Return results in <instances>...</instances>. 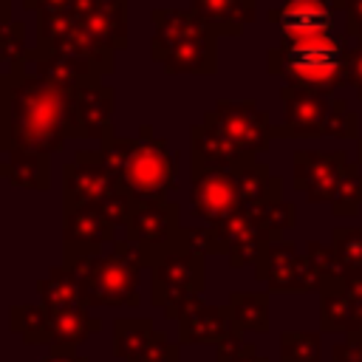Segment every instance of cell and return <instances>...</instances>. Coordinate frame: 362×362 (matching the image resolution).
<instances>
[{
    "mask_svg": "<svg viewBox=\"0 0 362 362\" xmlns=\"http://www.w3.org/2000/svg\"><path fill=\"white\" fill-rule=\"evenodd\" d=\"M68 90L23 71L0 74V153H57L68 141Z\"/></svg>",
    "mask_w": 362,
    "mask_h": 362,
    "instance_id": "6da1fadb",
    "label": "cell"
},
{
    "mask_svg": "<svg viewBox=\"0 0 362 362\" xmlns=\"http://www.w3.org/2000/svg\"><path fill=\"white\" fill-rule=\"evenodd\" d=\"M62 266L76 277L82 305L130 308L139 305L141 255L136 243L119 238L102 252V243H62Z\"/></svg>",
    "mask_w": 362,
    "mask_h": 362,
    "instance_id": "7a4b0ae2",
    "label": "cell"
},
{
    "mask_svg": "<svg viewBox=\"0 0 362 362\" xmlns=\"http://www.w3.org/2000/svg\"><path fill=\"white\" fill-rule=\"evenodd\" d=\"M345 57L348 42L337 34H280V42L266 51V71L288 88L328 96L348 85Z\"/></svg>",
    "mask_w": 362,
    "mask_h": 362,
    "instance_id": "3957f363",
    "label": "cell"
},
{
    "mask_svg": "<svg viewBox=\"0 0 362 362\" xmlns=\"http://www.w3.org/2000/svg\"><path fill=\"white\" fill-rule=\"evenodd\" d=\"M206 288V260L181 246L170 249L150 266V300L167 320H178L181 305L189 297H201Z\"/></svg>",
    "mask_w": 362,
    "mask_h": 362,
    "instance_id": "277c9868",
    "label": "cell"
},
{
    "mask_svg": "<svg viewBox=\"0 0 362 362\" xmlns=\"http://www.w3.org/2000/svg\"><path fill=\"white\" fill-rule=\"evenodd\" d=\"M119 181L133 198H167V192L175 189V158L167 141L158 139L150 124H141Z\"/></svg>",
    "mask_w": 362,
    "mask_h": 362,
    "instance_id": "5b68a950",
    "label": "cell"
},
{
    "mask_svg": "<svg viewBox=\"0 0 362 362\" xmlns=\"http://www.w3.org/2000/svg\"><path fill=\"white\" fill-rule=\"evenodd\" d=\"M178 204L170 198H133L124 223V238L136 243L144 266H156L158 257L178 246Z\"/></svg>",
    "mask_w": 362,
    "mask_h": 362,
    "instance_id": "8992f818",
    "label": "cell"
},
{
    "mask_svg": "<svg viewBox=\"0 0 362 362\" xmlns=\"http://www.w3.org/2000/svg\"><path fill=\"white\" fill-rule=\"evenodd\" d=\"M204 124H209L215 133H221L229 144H235L246 156L266 153L274 139L272 119L255 99H240V102L218 99L204 113Z\"/></svg>",
    "mask_w": 362,
    "mask_h": 362,
    "instance_id": "52a82bcc",
    "label": "cell"
},
{
    "mask_svg": "<svg viewBox=\"0 0 362 362\" xmlns=\"http://www.w3.org/2000/svg\"><path fill=\"white\" fill-rule=\"evenodd\" d=\"M113 113H116V90L105 82H82L68 90L65 105V130L68 139H113Z\"/></svg>",
    "mask_w": 362,
    "mask_h": 362,
    "instance_id": "ba28073f",
    "label": "cell"
},
{
    "mask_svg": "<svg viewBox=\"0 0 362 362\" xmlns=\"http://www.w3.org/2000/svg\"><path fill=\"white\" fill-rule=\"evenodd\" d=\"M249 164V161H246ZM243 167V164H240ZM240 167H206V170H189L192 187H189V204L198 218L209 223L223 221L232 212L243 209V192H240Z\"/></svg>",
    "mask_w": 362,
    "mask_h": 362,
    "instance_id": "9c48e42d",
    "label": "cell"
},
{
    "mask_svg": "<svg viewBox=\"0 0 362 362\" xmlns=\"http://www.w3.org/2000/svg\"><path fill=\"white\" fill-rule=\"evenodd\" d=\"M255 277L277 294H305L320 291V277L305 255L297 252L291 240H274L255 263Z\"/></svg>",
    "mask_w": 362,
    "mask_h": 362,
    "instance_id": "30bf717a",
    "label": "cell"
},
{
    "mask_svg": "<svg viewBox=\"0 0 362 362\" xmlns=\"http://www.w3.org/2000/svg\"><path fill=\"white\" fill-rule=\"evenodd\" d=\"M348 167L345 150H297L294 153V189L308 204H331Z\"/></svg>",
    "mask_w": 362,
    "mask_h": 362,
    "instance_id": "8fae6325",
    "label": "cell"
},
{
    "mask_svg": "<svg viewBox=\"0 0 362 362\" xmlns=\"http://www.w3.org/2000/svg\"><path fill=\"white\" fill-rule=\"evenodd\" d=\"M280 99H283V124L274 127V136H280V139L325 136V122H328V113H331V99L328 96L283 85Z\"/></svg>",
    "mask_w": 362,
    "mask_h": 362,
    "instance_id": "7c38bea8",
    "label": "cell"
},
{
    "mask_svg": "<svg viewBox=\"0 0 362 362\" xmlns=\"http://www.w3.org/2000/svg\"><path fill=\"white\" fill-rule=\"evenodd\" d=\"M119 192H124V184L99 164L71 161L62 167V206H79V204L102 206Z\"/></svg>",
    "mask_w": 362,
    "mask_h": 362,
    "instance_id": "4fadbf2b",
    "label": "cell"
},
{
    "mask_svg": "<svg viewBox=\"0 0 362 362\" xmlns=\"http://www.w3.org/2000/svg\"><path fill=\"white\" fill-rule=\"evenodd\" d=\"M153 62H158L167 74H195V76H212L218 71V31L206 28L201 34H192L187 40L173 42L164 51L150 54Z\"/></svg>",
    "mask_w": 362,
    "mask_h": 362,
    "instance_id": "5bb4252c",
    "label": "cell"
},
{
    "mask_svg": "<svg viewBox=\"0 0 362 362\" xmlns=\"http://www.w3.org/2000/svg\"><path fill=\"white\" fill-rule=\"evenodd\" d=\"M175 322L178 345H221L235 331L226 305H209L201 297H189Z\"/></svg>",
    "mask_w": 362,
    "mask_h": 362,
    "instance_id": "9a60e30c",
    "label": "cell"
},
{
    "mask_svg": "<svg viewBox=\"0 0 362 362\" xmlns=\"http://www.w3.org/2000/svg\"><path fill=\"white\" fill-rule=\"evenodd\" d=\"M82 34L102 51L116 54L127 48V0H99L76 20Z\"/></svg>",
    "mask_w": 362,
    "mask_h": 362,
    "instance_id": "2e32d148",
    "label": "cell"
},
{
    "mask_svg": "<svg viewBox=\"0 0 362 362\" xmlns=\"http://www.w3.org/2000/svg\"><path fill=\"white\" fill-rule=\"evenodd\" d=\"M334 6L328 0H283L269 8L266 20L280 34H334Z\"/></svg>",
    "mask_w": 362,
    "mask_h": 362,
    "instance_id": "e0dca14e",
    "label": "cell"
},
{
    "mask_svg": "<svg viewBox=\"0 0 362 362\" xmlns=\"http://www.w3.org/2000/svg\"><path fill=\"white\" fill-rule=\"evenodd\" d=\"M257 156L240 153L235 144H229L221 133H215L209 124H195L189 130V164L192 170H206V167H240Z\"/></svg>",
    "mask_w": 362,
    "mask_h": 362,
    "instance_id": "ac0fdd59",
    "label": "cell"
},
{
    "mask_svg": "<svg viewBox=\"0 0 362 362\" xmlns=\"http://www.w3.org/2000/svg\"><path fill=\"white\" fill-rule=\"evenodd\" d=\"M62 243H113L116 229L102 206L96 204H79V206H62Z\"/></svg>",
    "mask_w": 362,
    "mask_h": 362,
    "instance_id": "d6986e66",
    "label": "cell"
},
{
    "mask_svg": "<svg viewBox=\"0 0 362 362\" xmlns=\"http://www.w3.org/2000/svg\"><path fill=\"white\" fill-rule=\"evenodd\" d=\"M192 11L212 23L218 37H240L257 17V0H192Z\"/></svg>",
    "mask_w": 362,
    "mask_h": 362,
    "instance_id": "ffe728a7",
    "label": "cell"
},
{
    "mask_svg": "<svg viewBox=\"0 0 362 362\" xmlns=\"http://www.w3.org/2000/svg\"><path fill=\"white\" fill-rule=\"evenodd\" d=\"M99 328H102V320L93 317L90 308L82 305V303L71 305L65 311H54L51 314V345H57V348H79Z\"/></svg>",
    "mask_w": 362,
    "mask_h": 362,
    "instance_id": "44dd1931",
    "label": "cell"
},
{
    "mask_svg": "<svg viewBox=\"0 0 362 362\" xmlns=\"http://www.w3.org/2000/svg\"><path fill=\"white\" fill-rule=\"evenodd\" d=\"M156 334L158 328L150 317H119L113 320V354L122 362H139Z\"/></svg>",
    "mask_w": 362,
    "mask_h": 362,
    "instance_id": "7402d4cb",
    "label": "cell"
},
{
    "mask_svg": "<svg viewBox=\"0 0 362 362\" xmlns=\"http://www.w3.org/2000/svg\"><path fill=\"white\" fill-rule=\"evenodd\" d=\"M226 311L238 331H269V291H232Z\"/></svg>",
    "mask_w": 362,
    "mask_h": 362,
    "instance_id": "603a6c76",
    "label": "cell"
},
{
    "mask_svg": "<svg viewBox=\"0 0 362 362\" xmlns=\"http://www.w3.org/2000/svg\"><path fill=\"white\" fill-rule=\"evenodd\" d=\"M8 181L17 189H48L51 187V161L48 153L14 150L8 153Z\"/></svg>",
    "mask_w": 362,
    "mask_h": 362,
    "instance_id": "cb8c5ba5",
    "label": "cell"
},
{
    "mask_svg": "<svg viewBox=\"0 0 362 362\" xmlns=\"http://www.w3.org/2000/svg\"><path fill=\"white\" fill-rule=\"evenodd\" d=\"M37 294H40V305H45L51 314L82 303L79 283L65 266H54L42 280H37Z\"/></svg>",
    "mask_w": 362,
    "mask_h": 362,
    "instance_id": "d4e9b609",
    "label": "cell"
},
{
    "mask_svg": "<svg viewBox=\"0 0 362 362\" xmlns=\"http://www.w3.org/2000/svg\"><path fill=\"white\" fill-rule=\"evenodd\" d=\"M8 325L20 334L28 345H48L51 348V314L40 303H20L8 311Z\"/></svg>",
    "mask_w": 362,
    "mask_h": 362,
    "instance_id": "484cf974",
    "label": "cell"
},
{
    "mask_svg": "<svg viewBox=\"0 0 362 362\" xmlns=\"http://www.w3.org/2000/svg\"><path fill=\"white\" fill-rule=\"evenodd\" d=\"M320 328L328 334L354 331V308L339 283H325L320 288Z\"/></svg>",
    "mask_w": 362,
    "mask_h": 362,
    "instance_id": "4316f807",
    "label": "cell"
},
{
    "mask_svg": "<svg viewBox=\"0 0 362 362\" xmlns=\"http://www.w3.org/2000/svg\"><path fill=\"white\" fill-rule=\"evenodd\" d=\"M280 362H322L320 331H283L280 334Z\"/></svg>",
    "mask_w": 362,
    "mask_h": 362,
    "instance_id": "83f0119b",
    "label": "cell"
},
{
    "mask_svg": "<svg viewBox=\"0 0 362 362\" xmlns=\"http://www.w3.org/2000/svg\"><path fill=\"white\" fill-rule=\"evenodd\" d=\"M25 23L14 20V23H0V65H6V71H23L28 68V48L25 45Z\"/></svg>",
    "mask_w": 362,
    "mask_h": 362,
    "instance_id": "f1b7e54d",
    "label": "cell"
},
{
    "mask_svg": "<svg viewBox=\"0 0 362 362\" xmlns=\"http://www.w3.org/2000/svg\"><path fill=\"white\" fill-rule=\"evenodd\" d=\"M305 257L311 260V266H314V272H317V277H320V283L325 286V283H339V280H345L351 272L342 266V260H339V255L334 252V246L331 243H320V240H308L305 243ZM320 286V288H322Z\"/></svg>",
    "mask_w": 362,
    "mask_h": 362,
    "instance_id": "f546056e",
    "label": "cell"
},
{
    "mask_svg": "<svg viewBox=\"0 0 362 362\" xmlns=\"http://www.w3.org/2000/svg\"><path fill=\"white\" fill-rule=\"evenodd\" d=\"M362 206V170L359 164H348L345 167V175H342V184L331 201V212L339 215V218H354Z\"/></svg>",
    "mask_w": 362,
    "mask_h": 362,
    "instance_id": "4dcf8cb0",
    "label": "cell"
},
{
    "mask_svg": "<svg viewBox=\"0 0 362 362\" xmlns=\"http://www.w3.org/2000/svg\"><path fill=\"white\" fill-rule=\"evenodd\" d=\"M328 243L348 272H362V226H337Z\"/></svg>",
    "mask_w": 362,
    "mask_h": 362,
    "instance_id": "1f68e13d",
    "label": "cell"
},
{
    "mask_svg": "<svg viewBox=\"0 0 362 362\" xmlns=\"http://www.w3.org/2000/svg\"><path fill=\"white\" fill-rule=\"evenodd\" d=\"M257 218L263 223V229L269 232L272 240H280L283 232L294 229L297 226V206L291 201H274V204H266L257 209Z\"/></svg>",
    "mask_w": 362,
    "mask_h": 362,
    "instance_id": "d6a6232c",
    "label": "cell"
},
{
    "mask_svg": "<svg viewBox=\"0 0 362 362\" xmlns=\"http://www.w3.org/2000/svg\"><path fill=\"white\" fill-rule=\"evenodd\" d=\"M325 136L331 139H359V113L345 99H331V113L325 122Z\"/></svg>",
    "mask_w": 362,
    "mask_h": 362,
    "instance_id": "836d02e7",
    "label": "cell"
},
{
    "mask_svg": "<svg viewBox=\"0 0 362 362\" xmlns=\"http://www.w3.org/2000/svg\"><path fill=\"white\" fill-rule=\"evenodd\" d=\"M218 362H269L252 342H243V331H232L221 345H218Z\"/></svg>",
    "mask_w": 362,
    "mask_h": 362,
    "instance_id": "e575fe53",
    "label": "cell"
},
{
    "mask_svg": "<svg viewBox=\"0 0 362 362\" xmlns=\"http://www.w3.org/2000/svg\"><path fill=\"white\" fill-rule=\"evenodd\" d=\"M178 246L187 249V252H195V255H201V257H206V255H221L218 240H215V235H212L209 226H181V232H178Z\"/></svg>",
    "mask_w": 362,
    "mask_h": 362,
    "instance_id": "d590c367",
    "label": "cell"
},
{
    "mask_svg": "<svg viewBox=\"0 0 362 362\" xmlns=\"http://www.w3.org/2000/svg\"><path fill=\"white\" fill-rule=\"evenodd\" d=\"M139 362H178V345L170 342L167 331H158L156 339L150 342V348L144 351V356Z\"/></svg>",
    "mask_w": 362,
    "mask_h": 362,
    "instance_id": "8d00e7d4",
    "label": "cell"
},
{
    "mask_svg": "<svg viewBox=\"0 0 362 362\" xmlns=\"http://www.w3.org/2000/svg\"><path fill=\"white\" fill-rule=\"evenodd\" d=\"M345 76L348 85H354V90L362 96V42H351L345 57Z\"/></svg>",
    "mask_w": 362,
    "mask_h": 362,
    "instance_id": "74e56055",
    "label": "cell"
},
{
    "mask_svg": "<svg viewBox=\"0 0 362 362\" xmlns=\"http://www.w3.org/2000/svg\"><path fill=\"white\" fill-rule=\"evenodd\" d=\"M331 362H362V342L348 334V339L331 348Z\"/></svg>",
    "mask_w": 362,
    "mask_h": 362,
    "instance_id": "f35d334b",
    "label": "cell"
},
{
    "mask_svg": "<svg viewBox=\"0 0 362 362\" xmlns=\"http://www.w3.org/2000/svg\"><path fill=\"white\" fill-rule=\"evenodd\" d=\"M345 34L354 42H362V0H351L345 8Z\"/></svg>",
    "mask_w": 362,
    "mask_h": 362,
    "instance_id": "ab89813d",
    "label": "cell"
},
{
    "mask_svg": "<svg viewBox=\"0 0 362 362\" xmlns=\"http://www.w3.org/2000/svg\"><path fill=\"white\" fill-rule=\"evenodd\" d=\"M71 3L74 0H23V8H28V11H65V8H71Z\"/></svg>",
    "mask_w": 362,
    "mask_h": 362,
    "instance_id": "60d3db41",
    "label": "cell"
},
{
    "mask_svg": "<svg viewBox=\"0 0 362 362\" xmlns=\"http://www.w3.org/2000/svg\"><path fill=\"white\" fill-rule=\"evenodd\" d=\"M40 362H88V359L79 356L74 348H57V345H51L48 354H45Z\"/></svg>",
    "mask_w": 362,
    "mask_h": 362,
    "instance_id": "b9f144b4",
    "label": "cell"
},
{
    "mask_svg": "<svg viewBox=\"0 0 362 362\" xmlns=\"http://www.w3.org/2000/svg\"><path fill=\"white\" fill-rule=\"evenodd\" d=\"M0 23H14V17H11V0H0Z\"/></svg>",
    "mask_w": 362,
    "mask_h": 362,
    "instance_id": "7bdbcfd3",
    "label": "cell"
},
{
    "mask_svg": "<svg viewBox=\"0 0 362 362\" xmlns=\"http://www.w3.org/2000/svg\"><path fill=\"white\" fill-rule=\"evenodd\" d=\"M328 3H331V6H334V8H339V11H345V8H348V3H351V0H328Z\"/></svg>",
    "mask_w": 362,
    "mask_h": 362,
    "instance_id": "ee69618b",
    "label": "cell"
},
{
    "mask_svg": "<svg viewBox=\"0 0 362 362\" xmlns=\"http://www.w3.org/2000/svg\"><path fill=\"white\" fill-rule=\"evenodd\" d=\"M356 164H359V167H362V139H359V141H356Z\"/></svg>",
    "mask_w": 362,
    "mask_h": 362,
    "instance_id": "f6af8a7d",
    "label": "cell"
},
{
    "mask_svg": "<svg viewBox=\"0 0 362 362\" xmlns=\"http://www.w3.org/2000/svg\"><path fill=\"white\" fill-rule=\"evenodd\" d=\"M0 178H8V164H0Z\"/></svg>",
    "mask_w": 362,
    "mask_h": 362,
    "instance_id": "bcb514c9",
    "label": "cell"
},
{
    "mask_svg": "<svg viewBox=\"0 0 362 362\" xmlns=\"http://www.w3.org/2000/svg\"><path fill=\"white\" fill-rule=\"evenodd\" d=\"M0 68H3V65H0Z\"/></svg>",
    "mask_w": 362,
    "mask_h": 362,
    "instance_id": "7dc6e473",
    "label": "cell"
}]
</instances>
